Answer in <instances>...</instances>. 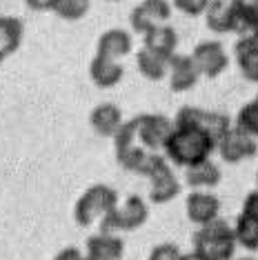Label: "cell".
Instances as JSON below:
<instances>
[{"instance_id":"cell-1","label":"cell","mask_w":258,"mask_h":260,"mask_svg":"<svg viewBox=\"0 0 258 260\" xmlns=\"http://www.w3.org/2000/svg\"><path fill=\"white\" fill-rule=\"evenodd\" d=\"M214 151L216 140L212 136L187 125H174L165 147H163V156L176 167H191V165L209 160Z\"/></svg>"},{"instance_id":"cell-2","label":"cell","mask_w":258,"mask_h":260,"mask_svg":"<svg viewBox=\"0 0 258 260\" xmlns=\"http://www.w3.org/2000/svg\"><path fill=\"white\" fill-rule=\"evenodd\" d=\"M236 238L227 220L218 216L216 220L203 224L194 234V251L207 260H232L236 253Z\"/></svg>"},{"instance_id":"cell-3","label":"cell","mask_w":258,"mask_h":260,"mask_svg":"<svg viewBox=\"0 0 258 260\" xmlns=\"http://www.w3.org/2000/svg\"><path fill=\"white\" fill-rule=\"evenodd\" d=\"M120 203L118 191L109 185H91L80 193V198L74 205V218L80 227H91L96 220H101Z\"/></svg>"},{"instance_id":"cell-4","label":"cell","mask_w":258,"mask_h":260,"mask_svg":"<svg viewBox=\"0 0 258 260\" xmlns=\"http://www.w3.org/2000/svg\"><path fill=\"white\" fill-rule=\"evenodd\" d=\"M143 176L149 180V200L156 205H165L169 200H174L180 193V187H183L180 180L176 178L172 162L160 151L149 156Z\"/></svg>"},{"instance_id":"cell-5","label":"cell","mask_w":258,"mask_h":260,"mask_svg":"<svg viewBox=\"0 0 258 260\" xmlns=\"http://www.w3.org/2000/svg\"><path fill=\"white\" fill-rule=\"evenodd\" d=\"M149 218V207L140 196H129L125 203H118L105 218H101V232L105 234H122L136 232Z\"/></svg>"},{"instance_id":"cell-6","label":"cell","mask_w":258,"mask_h":260,"mask_svg":"<svg viewBox=\"0 0 258 260\" xmlns=\"http://www.w3.org/2000/svg\"><path fill=\"white\" fill-rule=\"evenodd\" d=\"M114 151H116V160L125 171H132V174L143 176L145 167H147V160L151 156V151H147L143 145L136 140V134H134L132 120L122 122L120 129L114 136Z\"/></svg>"},{"instance_id":"cell-7","label":"cell","mask_w":258,"mask_h":260,"mask_svg":"<svg viewBox=\"0 0 258 260\" xmlns=\"http://www.w3.org/2000/svg\"><path fill=\"white\" fill-rule=\"evenodd\" d=\"M132 127L136 134V140L151 153L163 151L169 134L174 129V120L165 114H138L132 118Z\"/></svg>"},{"instance_id":"cell-8","label":"cell","mask_w":258,"mask_h":260,"mask_svg":"<svg viewBox=\"0 0 258 260\" xmlns=\"http://www.w3.org/2000/svg\"><path fill=\"white\" fill-rule=\"evenodd\" d=\"M174 125L196 127V129H201V132H205V134H209L216 143H218L220 136L232 127V120H230V116L220 114V111H207V109H201V107L185 105V107H180L178 114H176Z\"/></svg>"},{"instance_id":"cell-9","label":"cell","mask_w":258,"mask_h":260,"mask_svg":"<svg viewBox=\"0 0 258 260\" xmlns=\"http://www.w3.org/2000/svg\"><path fill=\"white\" fill-rule=\"evenodd\" d=\"M216 151H218L220 160L227 165H238L243 160H249L258 153V140L245 134L243 129L232 125L216 143Z\"/></svg>"},{"instance_id":"cell-10","label":"cell","mask_w":258,"mask_h":260,"mask_svg":"<svg viewBox=\"0 0 258 260\" xmlns=\"http://www.w3.org/2000/svg\"><path fill=\"white\" fill-rule=\"evenodd\" d=\"M191 60L196 64L198 74L209 80L218 78V76L222 72H227V67H230L227 49L218 40H203V43H198L191 51Z\"/></svg>"},{"instance_id":"cell-11","label":"cell","mask_w":258,"mask_h":260,"mask_svg":"<svg viewBox=\"0 0 258 260\" xmlns=\"http://www.w3.org/2000/svg\"><path fill=\"white\" fill-rule=\"evenodd\" d=\"M172 18V3L169 0H143L129 14V25L136 34L145 36L151 27L165 25Z\"/></svg>"},{"instance_id":"cell-12","label":"cell","mask_w":258,"mask_h":260,"mask_svg":"<svg viewBox=\"0 0 258 260\" xmlns=\"http://www.w3.org/2000/svg\"><path fill=\"white\" fill-rule=\"evenodd\" d=\"M185 214L189 222H194L196 227H203L220 216V200L207 189H191L185 200Z\"/></svg>"},{"instance_id":"cell-13","label":"cell","mask_w":258,"mask_h":260,"mask_svg":"<svg viewBox=\"0 0 258 260\" xmlns=\"http://www.w3.org/2000/svg\"><path fill=\"white\" fill-rule=\"evenodd\" d=\"M198 74L196 64H194L191 56L187 54H174L169 58V67H167V80H169V89L172 91H178V93H185V91H191L196 87Z\"/></svg>"},{"instance_id":"cell-14","label":"cell","mask_w":258,"mask_h":260,"mask_svg":"<svg viewBox=\"0 0 258 260\" xmlns=\"http://www.w3.org/2000/svg\"><path fill=\"white\" fill-rule=\"evenodd\" d=\"M89 78L98 89H114L125 78V67L118 60H111V58L96 54L89 62Z\"/></svg>"},{"instance_id":"cell-15","label":"cell","mask_w":258,"mask_h":260,"mask_svg":"<svg viewBox=\"0 0 258 260\" xmlns=\"http://www.w3.org/2000/svg\"><path fill=\"white\" fill-rule=\"evenodd\" d=\"M122 111L116 103H101L91 109L89 114V125L98 136L103 138H114L116 132L122 125Z\"/></svg>"},{"instance_id":"cell-16","label":"cell","mask_w":258,"mask_h":260,"mask_svg":"<svg viewBox=\"0 0 258 260\" xmlns=\"http://www.w3.org/2000/svg\"><path fill=\"white\" fill-rule=\"evenodd\" d=\"M134 49V38L125 29H107L96 43V54L111 58V60H120L132 54Z\"/></svg>"},{"instance_id":"cell-17","label":"cell","mask_w":258,"mask_h":260,"mask_svg":"<svg viewBox=\"0 0 258 260\" xmlns=\"http://www.w3.org/2000/svg\"><path fill=\"white\" fill-rule=\"evenodd\" d=\"M143 47L163 58H172L178 47V34L172 25H156L143 36Z\"/></svg>"},{"instance_id":"cell-18","label":"cell","mask_w":258,"mask_h":260,"mask_svg":"<svg viewBox=\"0 0 258 260\" xmlns=\"http://www.w3.org/2000/svg\"><path fill=\"white\" fill-rule=\"evenodd\" d=\"M222 180V171L216 162L203 160L198 165H191V167H185V182L189 185V189H207L212 191L214 187H218Z\"/></svg>"},{"instance_id":"cell-19","label":"cell","mask_w":258,"mask_h":260,"mask_svg":"<svg viewBox=\"0 0 258 260\" xmlns=\"http://www.w3.org/2000/svg\"><path fill=\"white\" fill-rule=\"evenodd\" d=\"M234 27L232 34H238V38L251 36L258 22V0H230Z\"/></svg>"},{"instance_id":"cell-20","label":"cell","mask_w":258,"mask_h":260,"mask_svg":"<svg viewBox=\"0 0 258 260\" xmlns=\"http://www.w3.org/2000/svg\"><path fill=\"white\" fill-rule=\"evenodd\" d=\"M85 249H87V253L101 256L105 260H120L125 256V240H122L118 234L98 232V234H93L87 238Z\"/></svg>"},{"instance_id":"cell-21","label":"cell","mask_w":258,"mask_h":260,"mask_svg":"<svg viewBox=\"0 0 258 260\" xmlns=\"http://www.w3.org/2000/svg\"><path fill=\"white\" fill-rule=\"evenodd\" d=\"M234 54H236V64L243 74V78L247 82H256L258 85V45L251 36L238 38L236 47H234Z\"/></svg>"},{"instance_id":"cell-22","label":"cell","mask_w":258,"mask_h":260,"mask_svg":"<svg viewBox=\"0 0 258 260\" xmlns=\"http://www.w3.org/2000/svg\"><path fill=\"white\" fill-rule=\"evenodd\" d=\"M25 38V22L16 16H0V51L11 56L20 49Z\"/></svg>"},{"instance_id":"cell-23","label":"cell","mask_w":258,"mask_h":260,"mask_svg":"<svg viewBox=\"0 0 258 260\" xmlns=\"http://www.w3.org/2000/svg\"><path fill=\"white\" fill-rule=\"evenodd\" d=\"M205 22L214 34H232L234 18L230 0H209L207 9H205Z\"/></svg>"},{"instance_id":"cell-24","label":"cell","mask_w":258,"mask_h":260,"mask_svg":"<svg viewBox=\"0 0 258 260\" xmlns=\"http://www.w3.org/2000/svg\"><path fill=\"white\" fill-rule=\"evenodd\" d=\"M136 64H138V72L143 74V78H147L151 82H160L163 78H167L169 58L158 56L154 51L145 49V47L136 54Z\"/></svg>"},{"instance_id":"cell-25","label":"cell","mask_w":258,"mask_h":260,"mask_svg":"<svg viewBox=\"0 0 258 260\" xmlns=\"http://www.w3.org/2000/svg\"><path fill=\"white\" fill-rule=\"evenodd\" d=\"M234 229V238H236V245H240L247 251H258V222L251 220V218L238 214L236 222L232 224Z\"/></svg>"},{"instance_id":"cell-26","label":"cell","mask_w":258,"mask_h":260,"mask_svg":"<svg viewBox=\"0 0 258 260\" xmlns=\"http://www.w3.org/2000/svg\"><path fill=\"white\" fill-rule=\"evenodd\" d=\"M236 127L243 129L245 134H249L251 138L258 140V96L238 109V114H236Z\"/></svg>"},{"instance_id":"cell-27","label":"cell","mask_w":258,"mask_h":260,"mask_svg":"<svg viewBox=\"0 0 258 260\" xmlns=\"http://www.w3.org/2000/svg\"><path fill=\"white\" fill-rule=\"evenodd\" d=\"M54 14L58 18L69 20V22L83 20L89 14V0H58Z\"/></svg>"},{"instance_id":"cell-28","label":"cell","mask_w":258,"mask_h":260,"mask_svg":"<svg viewBox=\"0 0 258 260\" xmlns=\"http://www.w3.org/2000/svg\"><path fill=\"white\" fill-rule=\"evenodd\" d=\"M207 5H209V0H172L174 9H178L180 14H185V16H191V18L203 16Z\"/></svg>"},{"instance_id":"cell-29","label":"cell","mask_w":258,"mask_h":260,"mask_svg":"<svg viewBox=\"0 0 258 260\" xmlns=\"http://www.w3.org/2000/svg\"><path fill=\"white\" fill-rule=\"evenodd\" d=\"M180 251L178 245H174V242H163V245H156L154 249H151L149 258L147 260H180Z\"/></svg>"},{"instance_id":"cell-30","label":"cell","mask_w":258,"mask_h":260,"mask_svg":"<svg viewBox=\"0 0 258 260\" xmlns=\"http://www.w3.org/2000/svg\"><path fill=\"white\" fill-rule=\"evenodd\" d=\"M240 214L251 218V220L258 222V189H254V191H249L247 196H245L243 200V209H240Z\"/></svg>"},{"instance_id":"cell-31","label":"cell","mask_w":258,"mask_h":260,"mask_svg":"<svg viewBox=\"0 0 258 260\" xmlns=\"http://www.w3.org/2000/svg\"><path fill=\"white\" fill-rule=\"evenodd\" d=\"M54 260H85V253L78 247H62L54 256Z\"/></svg>"},{"instance_id":"cell-32","label":"cell","mask_w":258,"mask_h":260,"mask_svg":"<svg viewBox=\"0 0 258 260\" xmlns=\"http://www.w3.org/2000/svg\"><path fill=\"white\" fill-rule=\"evenodd\" d=\"M25 5L34 11H54L58 0H25Z\"/></svg>"},{"instance_id":"cell-33","label":"cell","mask_w":258,"mask_h":260,"mask_svg":"<svg viewBox=\"0 0 258 260\" xmlns=\"http://www.w3.org/2000/svg\"><path fill=\"white\" fill-rule=\"evenodd\" d=\"M180 260H207V258H203L198 251H189V253H180Z\"/></svg>"},{"instance_id":"cell-34","label":"cell","mask_w":258,"mask_h":260,"mask_svg":"<svg viewBox=\"0 0 258 260\" xmlns=\"http://www.w3.org/2000/svg\"><path fill=\"white\" fill-rule=\"evenodd\" d=\"M85 260H105L101 256H93V253H85Z\"/></svg>"},{"instance_id":"cell-35","label":"cell","mask_w":258,"mask_h":260,"mask_svg":"<svg viewBox=\"0 0 258 260\" xmlns=\"http://www.w3.org/2000/svg\"><path fill=\"white\" fill-rule=\"evenodd\" d=\"M251 38H254V40H256V43H258V22H256V27H254V31H251Z\"/></svg>"},{"instance_id":"cell-36","label":"cell","mask_w":258,"mask_h":260,"mask_svg":"<svg viewBox=\"0 0 258 260\" xmlns=\"http://www.w3.org/2000/svg\"><path fill=\"white\" fill-rule=\"evenodd\" d=\"M5 58H7V56H5L3 51H0V64H3V60H5Z\"/></svg>"},{"instance_id":"cell-37","label":"cell","mask_w":258,"mask_h":260,"mask_svg":"<svg viewBox=\"0 0 258 260\" xmlns=\"http://www.w3.org/2000/svg\"><path fill=\"white\" fill-rule=\"evenodd\" d=\"M236 260H256V258H249V256H245V258H236Z\"/></svg>"},{"instance_id":"cell-38","label":"cell","mask_w":258,"mask_h":260,"mask_svg":"<svg viewBox=\"0 0 258 260\" xmlns=\"http://www.w3.org/2000/svg\"><path fill=\"white\" fill-rule=\"evenodd\" d=\"M107 3H120V0H107Z\"/></svg>"}]
</instances>
